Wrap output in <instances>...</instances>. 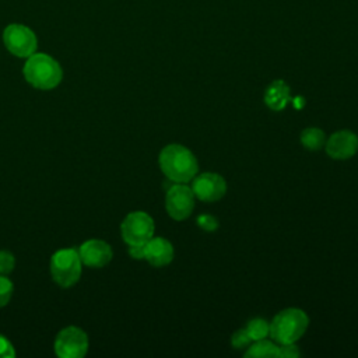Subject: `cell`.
Segmentation results:
<instances>
[{
	"mask_svg": "<svg viewBox=\"0 0 358 358\" xmlns=\"http://www.w3.org/2000/svg\"><path fill=\"white\" fill-rule=\"evenodd\" d=\"M25 80L38 90H52L62 81L63 71L60 64L45 53L31 55L22 69Z\"/></svg>",
	"mask_w": 358,
	"mask_h": 358,
	"instance_id": "cell-2",
	"label": "cell"
},
{
	"mask_svg": "<svg viewBox=\"0 0 358 358\" xmlns=\"http://www.w3.org/2000/svg\"><path fill=\"white\" fill-rule=\"evenodd\" d=\"M278 357H281V358H296V357H299V350L294 343L281 344V347H278Z\"/></svg>",
	"mask_w": 358,
	"mask_h": 358,
	"instance_id": "cell-22",
	"label": "cell"
},
{
	"mask_svg": "<svg viewBox=\"0 0 358 358\" xmlns=\"http://www.w3.org/2000/svg\"><path fill=\"white\" fill-rule=\"evenodd\" d=\"M144 259L155 267L166 266L173 259V246L165 238H151L144 243Z\"/></svg>",
	"mask_w": 358,
	"mask_h": 358,
	"instance_id": "cell-12",
	"label": "cell"
},
{
	"mask_svg": "<svg viewBox=\"0 0 358 358\" xmlns=\"http://www.w3.org/2000/svg\"><path fill=\"white\" fill-rule=\"evenodd\" d=\"M87 350L88 337L80 327H64L55 338V352L60 358H83Z\"/></svg>",
	"mask_w": 358,
	"mask_h": 358,
	"instance_id": "cell-7",
	"label": "cell"
},
{
	"mask_svg": "<svg viewBox=\"0 0 358 358\" xmlns=\"http://www.w3.org/2000/svg\"><path fill=\"white\" fill-rule=\"evenodd\" d=\"M246 331H248L249 337L252 338V341L263 340L267 337V334H270V324L267 323V320H264L262 317H256L248 323Z\"/></svg>",
	"mask_w": 358,
	"mask_h": 358,
	"instance_id": "cell-16",
	"label": "cell"
},
{
	"mask_svg": "<svg viewBox=\"0 0 358 358\" xmlns=\"http://www.w3.org/2000/svg\"><path fill=\"white\" fill-rule=\"evenodd\" d=\"M165 207L173 220L187 218L194 208V193L192 187L185 183H176L168 189L165 197Z\"/></svg>",
	"mask_w": 358,
	"mask_h": 358,
	"instance_id": "cell-8",
	"label": "cell"
},
{
	"mask_svg": "<svg viewBox=\"0 0 358 358\" xmlns=\"http://www.w3.org/2000/svg\"><path fill=\"white\" fill-rule=\"evenodd\" d=\"M197 225L204 231H215L218 228V220L210 214H200L196 220Z\"/></svg>",
	"mask_w": 358,
	"mask_h": 358,
	"instance_id": "cell-20",
	"label": "cell"
},
{
	"mask_svg": "<svg viewBox=\"0 0 358 358\" xmlns=\"http://www.w3.org/2000/svg\"><path fill=\"white\" fill-rule=\"evenodd\" d=\"M301 143L306 150H320L326 144L324 131L317 127H308L301 133Z\"/></svg>",
	"mask_w": 358,
	"mask_h": 358,
	"instance_id": "cell-14",
	"label": "cell"
},
{
	"mask_svg": "<svg viewBox=\"0 0 358 358\" xmlns=\"http://www.w3.org/2000/svg\"><path fill=\"white\" fill-rule=\"evenodd\" d=\"M159 168L164 175L175 183L190 182L199 169L193 152L180 144H168L159 152Z\"/></svg>",
	"mask_w": 358,
	"mask_h": 358,
	"instance_id": "cell-1",
	"label": "cell"
},
{
	"mask_svg": "<svg viewBox=\"0 0 358 358\" xmlns=\"http://www.w3.org/2000/svg\"><path fill=\"white\" fill-rule=\"evenodd\" d=\"M15 257L8 250H0V274L7 275L14 270Z\"/></svg>",
	"mask_w": 358,
	"mask_h": 358,
	"instance_id": "cell-18",
	"label": "cell"
},
{
	"mask_svg": "<svg viewBox=\"0 0 358 358\" xmlns=\"http://www.w3.org/2000/svg\"><path fill=\"white\" fill-rule=\"evenodd\" d=\"M13 289H14L13 282L6 275L0 274V308L6 306L8 303L11 295H13Z\"/></svg>",
	"mask_w": 358,
	"mask_h": 358,
	"instance_id": "cell-17",
	"label": "cell"
},
{
	"mask_svg": "<svg viewBox=\"0 0 358 358\" xmlns=\"http://www.w3.org/2000/svg\"><path fill=\"white\" fill-rule=\"evenodd\" d=\"M192 190L201 201H217L227 192L225 179L214 172H204L192 179Z\"/></svg>",
	"mask_w": 358,
	"mask_h": 358,
	"instance_id": "cell-9",
	"label": "cell"
},
{
	"mask_svg": "<svg viewBox=\"0 0 358 358\" xmlns=\"http://www.w3.org/2000/svg\"><path fill=\"white\" fill-rule=\"evenodd\" d=\"M245 357H257V358H274L278 357V345L267 340H257L253 345L248 348Z\"/></svg>",
	"mask_w": 358,
	"mask_h": 358,
	"instance_id": "cell-15",
	"label": "cell"
},
{
	"mask_svg": "<svg viewBox=\"0 0 358 358\" xmlns=\"http://www.w3.org/2000/svg\"><path fill=\"white\" fill-rule=\"evenodd\" d=\"M252 341V338L249 337L246 329H241V330H236L232 337H231V344L234 348L239 350V348H243V347H248L249 343Z\"/></svg>",
	"mask_w": 358,
	"mask_h": 358,
	"instance_id": "cell-19",
	"label": "cell"
},
{
	"mask_svg": "<svg viewBox=\"0 0 358 358\" xmlns=\"http://www.w3.org/2000/svg\"><path fill=\"white\" fill-rule=\"evenodd\" d=\"M309 317L298 308H288L275 315L270 323V336L278 344L295 343L308 329Z\"/></svg>",
	"mask_w": 358,
	"mask_h": 358,
	"instance_id": "cell-3",
	"label": "cell"
},
{
	"mask_svg": "<svg viewBox=\"0 0 358 358\" xmlns=\"http://www.w3.org/2000/svg\"><path fill=\"white\" fill-rule=\"evenodd\" d=\"M78 255L81 259V263H84L88 267L99 268L106 266L113 256L112 248L109 243L101 239H90L81 243L78 248Z\"/></svg>",
	"mask_w": 358,
	"mask_h": 358,
	"instance_id": "cell-10",
	"label": "cell"
},
{
	"mask_svg": "<svg viewBox=\"0 0 358 358\" xmlns=\"http://www.w3.org/2000/svg\"><path fill=\"white\" fill-rule=\"evenodd\" d=\"M14 357H15V351L11 341L3 334H0V358H14Z\"/></svg>",
	"mask_w": 358,
	"mask_h": 358,
	"instance_id": "cell-21",
	"label": "cell"
},
{
	"mask_svg": "<svg viewBox=\"0 0 358 358\" xmlns=\"http://www.w3.org/2000/svg\"><path fill=\"white\" fill-rule=\"evenodd\" d=\"M120 234L127 245H144L154 235V220L144 211H133L120 224Z\"/></svg>",
	"mask_w": 358,
	"mask_h": 358,
	"instance_id": "cell-5",
	"label": "cell"
},
{
	"mask_svg": "<svg viewBox=\"0 0 358 358\" xmlns=\"http://www.w3.org/2000/svg\"><path fill=\"white\" fill-rule=\"evenodd\" d=\"M3 41L7 50L17 57H29L38 46L34 31L22 24L7 25L3 32Z\"/></svg>",
	"mask_w": 358,
	"mask_h": 358,
	"instance_id": "cell-6",
	"label": "cell"
},
{
	"mask_svg": "<svg viewBox=\"0 0 358 358\" xmlns=\"http://www.w3.org/2000/svg\"><path fill=\"white\" fill-rule=\"evenodd\" d=\"M326 152L334 159H348L358 151V137L350 130H338L324 144Z\"/></svg>",
	"mask_w": 358,
	"mask_h": 358,
	"instance_id": "cell-11",
	"label": "cell"
},
{
	"mask_svg": "<svg viewBox=\"0 0 358 358\" xmlns=\"http://www.w3.org/2000/svg\"><path fill=\"white\" fill-rule=\"evenodd\" d=\"M50 274L63 288L74 285L81 275V259L78 250L69 248L55 252L50 257Z\"/></svg>",
	"mask_w": 358,
	"mask_h": 358,
	"instance_id": "cell-4",
	"label": "cell"
},
{
	"mask_svg": "<svg viewBox=\"0 0 358 358\" xmlns=\"http://www.w3.org/2000/svg\"><path fill=\"white\" fill-rule=\"evenodd\" d=\"M289 101H291V90L288 84L282 80L273 81L264 92V102L273 110L284 109Z\"/></svg>",
	"mask_w": 358,
	"mask_h": 358,
	"instance_id": "cell-13",
	"label": "cell"
},
{
	"mask_svg": "<svg viewBox=\"0 0 358 358\" xmlns=\"http://www.w3.org/2000/svg\"><path fill=\"white\" fill-rule=\"evenodd\" d=\"M129 255L133 259H144V245H129Z\"/></svg>",
	"mask_w": 358,
	"mask_h": 358,
	"instance_id": "cell-23",
	"label": "cell"
}]
</instances>
